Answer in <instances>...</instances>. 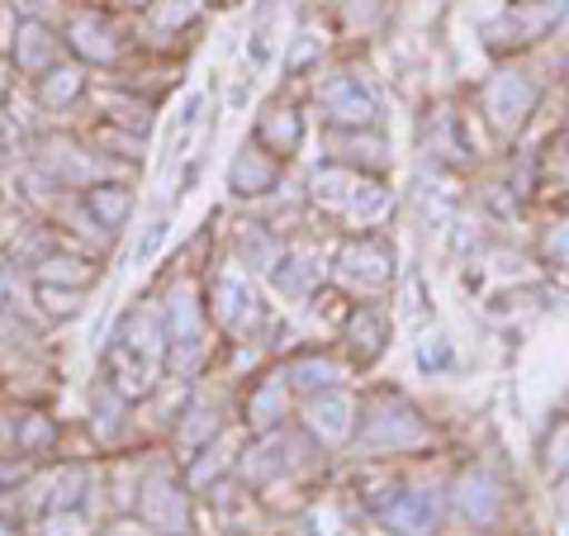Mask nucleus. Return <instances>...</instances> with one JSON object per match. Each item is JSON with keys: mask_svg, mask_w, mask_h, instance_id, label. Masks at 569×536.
Segmentation results:
<instances>
[{"mask_svg": "<svg viewBox=\"0 0 569 536\" xmlns=\"http://www.w3.org/2000/svg\"><path fill=\"white\" fill-rule=\"evenodd\" d=\"M162 328H167L171 366L176 370H194V366H200V356H204V309H200V299H194L190 285H176V290H171Z\"/></svg>", "mask_w": 569, "mask_h": 536, "instance_id": "1", "label": "nucleus"}, {"mask_svg": "<svg viewBox=\"0 0 569 536\" xmlns=\"http://www.w3.org/2000/svg\"><path fill=\"white\" fill-rule=\"evenodd\" d=\"M569 0H518L512 10H503L498 20L485 29L493 48H508V43H537L546 29H556L565 20Z\"/></svg>", "mask_w": 569, "mask_h": 536, "instance_id": "2", "label": "nucleus"}, {"mask_svg": "<svg viewBox=\"0 0 569 536\" xmlns=\"http://www.w3.org/2000/svg\"><path fill=\"white\" fill-rule=\"evenodd\" d=\"M62 48H67L62 33L52 29L43 14H20V24H14V33H10V58L24 77H43L48 67H58Z\"/></svg>", "mask_w": 569, "mask_h": 536, "instance_id": "3", "label": "nucleus"}, {"mask_svg": "<svg viewBox=\"0 0 569 536\" xmlns=\"http://www.w3.org/2000/svg\"><path fill=\"white\" fill-rule=\"evenodd\" d=\"M361 441L366 446H380V451H399V446H413L422 441V423L418 414L408 408L403 399L385 395L366 408V423H361Z\"/></svg>", "mask_w": 569, "mask_h": 536, "instance_id": "4", "label": "nucleus"}, {"mask_svg": "<svg viewBox=\"0 0 569 536\" xmlns=\"http://www.w3.org/2000/svg\"><path fill=\"white\" fill-rule=\"evenodd\" d=\"M318 105H323V119L347 123V129L376 123V96L366 91L356 71H337L332 81H323V91H318Z\"/></svg>", "mask_w": 569, "mask_h": 536, "instance_id": "5", "label": "nucleus"}, {"mask_svg": "<svg viewBox=\"0 0 569 536\" xmlns=\"http://www.w3.org/2000/svg\"><path fill=\"white\" fill-rule=\"evenodd\" d=\"M531 105H537V86L518 71H498V77L485 86V110L493 119L498 133H512L518 123L531 115Z\"/></svg>", "mask_w": 569, "mask_h": 536, "instance_id": "6", "label": "nucleus"}, {"mask_svg": "<svg viewBox=\"0 0 569 536\" xmlns=\"http://www.w3.org/2000/svg\"><path fill=\"white\" fill-rule=\"evenodd\" d=\"M313 195L328 209H351V214H376L385 205V190L376 181H366L356 171H337V167L313 176Z\"/></svg>", "mask_w": 569, "mask_h": 536, "instance_id": "7", "label": "nucleus"}, {"mask_svg": "<svg viewBox=\"0 0 569 536\" xmlns=\"http://www.w3.org/2000/svg\"><path fill=\"white\" fill-rule=\"evenodd\" d=\"M62 43L77 52V58L86 62H100V67H110L119 58V39H114V24L104 20L100 10H77L67 20V33H62Z\"/></svg>", "mask_w": 569, "mask_h": 536, "instance_id": "8", "label": "nucleus"}, {"mask_svg": "<svg viewBox=\"0 0 569 536\" xmlns=\"http://www.w3.org/2000/svg\"><path fill=\"white\" fill-rule=\"evenodd\" d=\"M142 517L157 527V532H167V536H186L190 532V504H186V494L171 485V479H152L148 489H142Z\"/></svg>", "mask_w": 569, "mask_h": 536, "instance_id": "9", "label": "nucleus"}, {"mask_svg": "<svg viewBox=\"0 0 569 536\" xmlns=\"http://www.w3.org/2000/svg\"><path fill=\"white\" fill-rule=\"evenodd\" d=\"M280 181V162L271 152L261 148H247L242 142V152L233 157V167H228V186H233V195H242V200H252V195H266V190H276Z\"/></svg>", "mask_w": 569, "mask_h": 536, "instance_id": "10", "label": "nucleus"}, {"mask_svg": "<svg viewBox=\"0 0 569 536\" xmlns=\"http://www.w3.org/2000/svg\"><path fill=\"white\" fill-rule=\"evenodd\" d=\"M213 318H219L228 332H242L257 318V295H252V285H247V276L223 271L213 280Z\"/></svg>", "mask_w": 569, "mask_h": 536, "instance_id": "11", "label": "nucleus"}, {"mask_svg": "<svg viewBox=\"0 0 569 536\" xmlns=\"http://www.w3.org/2000/svg\"><path fill=\"white\" fill-rule=\"evenodd\" d=\"M39 167L48 171V181L52 186H96V176H100V167H96V157L91 152H81L77 142H48V152L39 157Z\"/></svg>", "mask_w": 569, "mask_h": 536, "instance_id": "12", "label": "nucleus"}, {"mask_svg": "<svg viewBox=\"0 0 569 536\" xmlns=\"http://www.w3.org/2000/svg\"><path fill=\"white\" fill-rule=\"evenodd\" d=\"M498 504H503V489H498V479L489 470H466L460 475V485H456V508L470 517V523H493V513Z\"/></svg>", "mask_w": 569, "mask_h": 536, "instance_id": "13", "label": "nucleus"}, {"mask_svg": "<svg viewBox=\"0 0 569 536\" xmlns=\"http://www.w3.org/2000/svg\"><path fill=\"white\" fill-rule=\"evenodd\" d=\"M86 209H91L96 228H104V234H119V228L129 224V214H133V186H119V181L86 186Z\"/></svg>", "mask_w": 569, "mask_h": 536, "instance_id": "14", "label": "nucleus"}, {"mask_svg": "<svg viewBox=\"0 0 569 536\" xmlns=\"http://www.w3.org/2000/svg\"><path fill=\"white\" fill-rule=\"evenodd\" d=\"M389 266H395V261H389V252H385L380 242H370V238L366 242H351L347 252H342V276L351 285H361V290H380V285H389V276H395Z\"/></svg>", "mask_w": 569, "mask_h": 536, "instance_id": "15", "label": "nucleus"}, {"mask_svg": "<svg viewBox=\"0 0 569 536\" xmlns=\"http://www.w3.org/2000/svg\"><path fill=\"white\" fill-rule=\"evenodd\" d=\"M299 138H305V123L290 105H266L261 119H257V142L271 157H290L299 148Z\"/></svg>", "mask_w": 569, "mask_h": 536, "instance_id": "16", "label": "nucleus"}, {"mask_svg": "<svg viewBox=\"0 0 569 536\" xmlns=\"http://www.w3.org/2000/svg\"><path fill=\"white\" fill-rule=\"evenodd\" d=\"M380 517H385V527L399 536H427L432 532V517H437V498L432 494H399Z\"/></svg>", "mask_w": 569, "mask_h": 536, "instance_id": "17", "label": "nucleus"}, {"mask_svg": "<svg viewBox=\"0 0 569 536\" xmlns=\"http://www.w3.org/2000/svg\"><path fill=\"white\" fill-rule=\"evenodd\" d=\"M33 81H39L43 110H71V105L86 96V71L77 62H58V67H48L43 77H33Z\"/></svg>", "mask_w": 569, "mask_h": 536, "instance_id": "18", "label": "nucleus"}, {"mask_svg": "<svg viewBox=\"0 0 569 536\" xmlns=\"http://www.w3.org/2000/svg\"><path fill=\"white\" fill-rule=\"evenodd\" d=\"M309 427L318 437H323L328 446H337V441H347L351 437V399H342V395H328V399H318L313 408H309Z\"/></svg>", "mask_w": 569, "mask_h": 536, "instance_id": "19", "label": "nucleus"}, {"mask_svg": "<svg viewBox=\"0 0 569 536\" xmlns=\"http://www.w3.org/2000/svg\"><path fill=\"white\" fill-rule=\"evenodd\" d=\"M91 276H96L91 261L67 257V252H48V257H39V266H33V280L39 285H67V290H86Z\"/></svg>", "mask_w": 569, "mask_h": 536, "instance_id": "20", "label": "nucleus"}, {"mask_svg": "<svg viewBox=\"0 0 569 536\" xmlns=\"http://www.w3.org/2000/svg\"><path fill=\"white\" fill-rule=\"evenodd\" d=\"M276 290H284V295H305L309 285L323 276V266L313 261V252H305V247H295V252H284L280 261H276Z\"/></svg>", "mask_w": 569, "mask_h": 536, "instance_id": "21", "label": "nucleus"}, {"mask_svg": "<svg viewBox=\"0 0 569 536\" xmlns=\"http://www.w3.org/2000/svg\"><path fill=\"white\" fill-rule=\"evenodd\" d=\"M14 433V446H20V456H43L52 441H58V423L43 418V414H20L10 423Z\"/></svg>", "mask_w": 569, "mask_h": 536, "instance_id": "22", "label": "nucleus"}, {"mask_svg": "<svg viewBox=\"0 0 569 536\" xmlns=\"http://www.w3.org/2000/svg\"><path fill=\"white\" fill-rule=\"evenodd\" d=\"M200 10H204V0H148V20L152 29H171V33H181L186 24L200 20Z\"/></svg>", "mask_w": 569, "mask_h": 536, "instance_id": "23", "label": "nucleus"}, {"mask_svg": "<svg viewBox=\"0 0 569 536\" xmlns=\"http://www.w3.org/2000/svg\"><path fill=\"white\" fill-rule=\"evenodd\" d=\"M284 389H290L284 380H266V385L257 389L252 404H247V418H252V427H276V423L284 418V399H290Z\"/></svg>", "mask_w": 569, "mask_h": 536, "instance_id": "24", "label": "nucleus"}, {"mask_svg": "<svg viewBox=\"0 0 569 536\" xmlns=\"http://www.w3.org/2000/svg\"><path fill=\"white\" fill-rule=\"evenodd\" d=\"M81 494H86V470L81 466H62L48 485V513H67V508H81Z\"/></svg>", "mask_w": 569, "mask_h": 536, "instance_id": "25", "label": "nucleus"}, {"mask_svg": "<svg viewBox=\"0 0 569 536\" xmlns=\"http://www.w3.org/2000/svg\"><path fill=\"white\" fill-rule=\"evenodd\" d=\"M351 347H356L361 361H370V356L385 347V318L376 309H361V314L351 318Z\"/></svg>", "mask_w": 569, "mask_h": 536, "instance_id": "26", "label": "nucleus"}, {"mask_svg": "<svg viewBox=\"0 0 569 536\" xmlns=\"http://www.w3.org/2000/svg\"><path fill=\"white\" fill-rule=\"evenodd\" d=\"M33 295H39L43 314H48V318H62V324L81 314V299H86V290H67V285H39Z\"/></svg>", "mask_w": 569, "mask_h": 536, "instance_id": "27", "label": "nucleus"}, {"mask_svg": "<svg viewBox=\"0 0 569 536\" xmlns=\"http://www.w3.org/2000/svg\"><path fill=\"white\" fill-rule=\"evenodd\" d=\"M290 385H299V389H332L337 385V366L332 361H299V366H290Z\"/></svg>", "mask_w": 569, "mask_h": 536, "instance_id": "28", "label": "nucleus"}, {"mask_svg": "<svg viewBox=\"0 0 569 536\" xmlns=\"http://www.w3.org/2000/svg\"><path fill=\"white\" fill-rule=\"evenodd\" d=\"M186 418H190V423H186L181 441H186V451H200V446H209V437L219 433V418H213V414H204V408H190Z\"/></svg>", "mask_w": 569, "mask_h": 536, "instance_id": "29", "label": "nucleus"}, {"mask_svg": "<svg viewBox=\"0 0 569 536\" xmlns=\"http://www.w3.org/2000/svg\"><path fill=\"white\" fill-rule=\"evenodd\" d=\"M114 123H119V129H129V133H148L152 129V110H148V105H142V100H119L114 105Z\"/></svg>", "mask_w": 569, "mask_h": 536, "instance_id": "30", "label": "nucleus"}, {"mask_svg": "<svg viewBox=\"0 0 569 536\" xmlns=\"http://www.w3.org/2000/svg\"><path fill=\"white\" fill-rule=\"evenodd\" d=\"M418 366H422V370L451 366V343H447V337H427V343L418 347Z\"/></svg>", "mask_w": 569, "mask_h": 536, "instance_id": "31", "label": "nucleus"}, {"mask_svg": "<svg viewBox=\"0 0 569 536\" xmlns=\"http://www.w3.org/2000/svg\"><path fill=\"white\" fill-rule=\"evenodd\" d=\"M43 536H81V517H77V508H67V513H48Z\"/></svg>", "mask_w": 569, "mask_h": 536, "instance_id": "32", "label": "nucleus"}, {"mask_svg": "<svg viewBox=\"0 0 569 536\" xmlns=\"http://www.w3.org/2000/svg\"><path fill=\"white\" fill-rule=\"evenodd\" d=\"M546 257L556 266H569V224H556L546 234Z\"/></svg>", "mask_w": 569, "mask_h": 536, "instance_id": "33", "label": "nucleus"}, {"mask_svg": "<svg viewBox=\"0 0 569 536\" xmlns=\"http://www.w3.org/2000/svg\"><path fill=\"white\" fill-rule=\"evenodd\" d=\"M162 238H167V219H152L148 228H142V242H138V261H148L152 252H157V247H162Z\"/></svg>", "mask_w": 569, "mask_h": 536, "instance_id": "34", "label": "nucleus"}, {"mask_svg": "<svg viewBox=\"0 0 569 536\" xmlns=\"http://www.w3.org/2000/svg\"><path fill=\"white\" fill-rule=\"evenodd\" d=\"M565 460H569V423H565L560 433H556V441L546 446V470H560Z\"/></svg>", "mask_w": 569, "mask_h": 536, "instance_id": "35", "label": "nucleus"}, {"mask_svg": "<svg viewBox=\"0 0 569 536\" xmlns=\"http://www.w3.org/2000/svg\"><path fill=\"white\" fill-rule=\"evenodd\" d=\"M238 247H242V257H252L257 266L266 261V252H271V247H266V238H261V234H247V228H242V238H238Z\"/></svg>", "mask_w": 569, "mask_h": 536, "instance_id": "36", "label": "nucleus"}, {"mask_svg": "<svg viewBox=\"0 0 569 536\" xmlns=\"http://www.w3.org/2000/svg\"><path fill=\"white\" fill-rule=\"evenodd\" d=\"M100 536H148V527H138V523H129V517H123V523H114V527H104Z\"/></svg>", "mask_w": 569, "mask_h": 536, "instance_id": "37", "label": "nucleus"}, {"mask_svg": "<svg viewBox=\"0 0 569 536\" xmlns=\"http://www.w3.org/2000/svg\"><path fill=\"white\" fill-rule=\"evenodd\" d=\"M10 6L20 10V14H43V10L52 6V0H10Z\"/></svg>", "mask_w": 569, "mask_h": 536, "instance_id": "38", "label": "nucleus"}, {"mask_svg": "<svg viewBox=\"0 0 569 536\" xmlns=\"http://www.w3.org/2000/svg\"><path fill=\"white\" fill-rule=\"evenodd\" d=\"M20 475H24L20 466H10V460L0 456V489H6V485H14V479H20Z\"/></svg>", "mask_w": 569, "mask_h": 536, "instance_id": "39", "label": "nucleus"}, {"mask_svg": "<svg viewBox=\"0 0 569 536\" xmlns=\"http://www.w3.org/2000/svg\"><path fill=\"white\" fill-rule=\"evenodd\" d=\"M6 285H10V266L0 261V304H6Z\"/></svg>", "mask_w": 569, "mask_h": 536, "instance_id": "40", "label": "nucleus"}, {"mask_svg": "<svg viewBox=\"0 0 569 536\" xmlns=\"http://www.w3.org/2000/svg\"><path fill=\"white\" fill-rule=\"evenodd\" d=\"M0 536H20V532H14L10 523H0Z\"/></svg>", "mask_w": 569, "mask_h": 536, "instance_id": "41", "label": "nucleus"}, {"mask_svg": "<svg viewBox=\"0 0 569 536\" xmlns=\"http://www.w3.org/2000/svg\"><path fill=\"white\" fill-rule=\"evenodd\" d=\"M123 6H148V0H123Z\"/></svg>", "mask_w": 569, "mask_h": 536, "instance_id": "42", "label": "nucleus"}]
</instances>
